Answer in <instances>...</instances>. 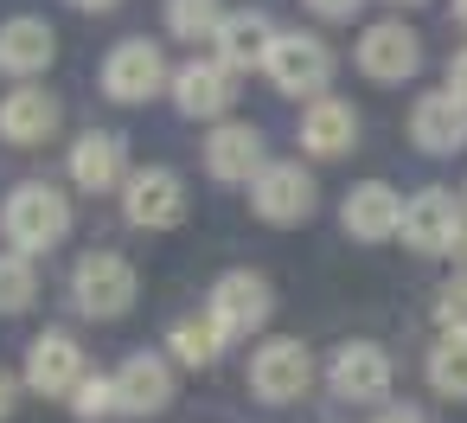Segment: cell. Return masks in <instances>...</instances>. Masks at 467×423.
<instances>
[{"label":"cell","mask_w":467,"mask_h":423,"mask_svg":"<svg viewBox=\"0 0 467 423\" xmlns=\"http://www.w3.org/2000/svg\"><path fill=\"white\" fill-rule=\"evenodd\" d=\"M39 301V270L20 250H0V314H26Z\"/></svg>","instance_id":"cell-25"},{"label":"cell","mask_w":467,"mask_h":423,"mask_svg":"<svg viewBox=\"0 0 467 423\" xmlns=\"http://www.w3.org/2000/svg\"><path fill=\"white\" fill-rule=\"evenodd\" d=\"M327 378H333V391H339L346 404H378V397L390 391V353L371 346V340H346V346L333 353Z\"/></svg>","instance_id":"cell-13"},{"label":"cell","mask_w":467,"mask_h":423,"mask_svg":"<svg viewBox=\"0 0 467 423\" xmlns=\"http://www.w3.org/2000/svg\"><path fill=\"white\" fill-rule=\"evenodd\" d=\"M224 26V0H167V33L173 39H212Z\"/></svg>","instance_id":"cell-26"},{"label":"cell","mask_w":467,"mask_h":423,"mask_svg":"<svg viewBox=\"0 0 467 423\" xmlns=\"http://www.w3.org/2000/svg\"><path fill=\"white\" fill-rule=\"evenodd\" d=\"M0 231L14 238L20 257H39L58 238H71V199L58 186H46V180H26V186L7 193V206H0Z\"/></svg>","instance_id":"cell-1"},{"label":"cell","mask_w":467,"mask_h":423,"mask_svg":"<svg viewBox=\"0 0 467 423\" xmlns=\"http://www.w3.org/2000/svg\"><path fill=\"white\" fill-rule=\"evenodd\" d=\"M269 308H275V295H269V282L256 276V270H231V276H218V289H212V321H218V333L224 340H250L263 321H269Z\"/></svg>","instance_id":"cell-10"},{"label":"cell","mask_w":467,"mask_h":423,"mask_svg":"<svg viewBox=\"0 0 467 423\" xmlns=\"http://www.w3.org/2000/svg\"><path fill=\"white\" fill-rule=\"evenodd\" d=\"M84 372H90V365H84V346H78V340H71L65 327L39 333V340H33V353H26V391H46V397H71Z\"/></svg>","instance_id":"cell-12"},{"label":"cell","mask_w":467,"mask_h":423,"mask_svg":"<svg viewBox=\"0 0 467 423\" xmlns=\"http://www.w3.org/2000/svg\"><path fill=\"white\" fill-rule=\"evenodd\" d=\"M269 46H275V20H269L263 7H237V14H224V26L212 33L218 65H231L237 78H244V71H256V65L269 58Z\"/></svg>","instance_id":"cell-17"},{"label":"cell","mask_w":467,"mask_h":423,"mask_svg":"<svg viewBox=\"0 0 467 423\" xmlns=\"http://www.w3.org/2000/svg\"><path fill=\"white\" fill-rule=\"evenodd\" d=\"M173 84V71H167V52L154 46V39H122V46H109V58H103V97L109 103H148V97H161Z\"/></svg>","instance_id":"cell-4"},{"label":"cell","mask_w":467,"mask_h":423,"mask_svg":"<svg viewBox=\"0 0 467 423\" xmlns=\"http://www.w3.org/2000/svg\"><path fill=\"white\" fill-rule=\"evenodd\" d=\"M263 71H269V84H275L282 97H307V103H314V97H327V84H333V52H327V39H314V33H275Z\"/></svg>","instance_id":"cell-2"},{"label":"cell","mask_w":467,"mask_h":423,"mask_svg":"<svg viewBox=\"0 0 467 423\" xmlns=\"http://www.w3.org/2000/svg\"><path fill=\"white\" fill-rule=\"evenodd\" d=\"M435 327H441V333H467V276L435 295Z\"/></svg>","instance_id":"cell-28"},{"label":"cell","mask_w":467,"mask_h":423,"mask_svg":"<svg viewBox=\"0 0 467 423\" xmlns=\"http://www.w3.org/2000/svg\"><path fill=\"white\" fill-rule=\"evenodd\" d=\"M390 7H422V0H390Z\"/></svg>","instance_id":"cell-36"},{"label":"cell","mask_w":467,"mask_h":423,"mask_svg":"<svg viewBox=\"0 0 467 423\" xmlns=\"http://www.w3.org/2000/svg\"><path fill=\"white\" fill-rule=\"evenodd\" d=\"M371 423H429V417H422L416 404H384V410H378Z\"/></svg>","instance_id":"cell-30"},{"label":"cell","mask_w":467,"mask_h":423,"mask_svg":"<svg viewBox=\"0 0 467 423\" xmlns=\"http://www.w3.org/2000/svg\"><path fill=\"white\" fill-rule=\"evenodd\" d=\"M448 90H454V97L467 103V46H461V52L448 58Z\"/></svg>","instance_id":"cell-31"},{"label":"cell","mask_w":467,"mask_h":423,"mask_svg":"<svg viewBox=\"0 0 467 423\" xmlns=\"http://www.w3.org/2000/svg\"><path fill=\"white\" fill-rule=\"evenodd\" d=\"M122 218L141 225V231H167L186 218V186L173 167H135L129 186H122Z\"/></svg>","instance_id":"cell-9"},{"label":"cell","mask_w":467,"mask_h":423,"mask_svg":"<svg viewBox=\"0 0 467 423\" xmlns=\"http://www.w3.org/2000/svg\"><path fill=\"white\" fill-rule=\"evenodd\" d=\"M71 186H84V193H122L129 186V148H122V135H109V129L78 135V148H71Z\"/></svg>","instance_id":"cell-18"},{"label":"cell","mask_w":467,"mask_h":423,"mask_svg":"<svg viewBox=\"0 0 467 423\" xmlns=\"http://www.w3.org/2000/svg\"><path fill=\"white\" fill-rule=\"evenodd\" d=\"M263 167H269V161H263V135H256L250 122H218V129L205 135V174H212V180L250 186Z\"/></svg>","instance_id":"cell-14"},{"label":"cell","mask_w":467,"mask_h":423,"mask_svg":"<svg viewBox=\"0 0 467 423\" xmlns=\"http://www.w3.org/2000/svg\"><path fill=\"white\" fill-rule=\"evenodd\" d=\"M429 385L441 397H467V333H441L429 346Z\"/></svg>","instance_id":"cell-24"},{"label":"cell","mask_w":467,"mask_h":423,"mask_svg":"<svg viewBox=\"0 0 467 423\" xmlns=\"http://www.w3.org/2000/svg\"><path fill=\"white\" fill-rule=\"evenodd\" d=\"M14 404H20V385H14V378H7V372H0V417H7V410H14Z\"/></svg>","instance_id":"cell-32"},{"label":"cell","mask_w":467,"mask_h":423,"mask_svg":"<svg viewBox=\"0 0 467 423\" xmlns=\"http://www.w3.org/2000/svg\"><path fill=\"white\" fill-rule=\"evenodd\" d=\"M339 218H346V231H352L358 244H384V238H397V225H403V199H397L384 180H365V186L346 193Z\"/></svg>","instance_id":"cell-21"},{"label":"cell","mask_w":467,"mask_h":423,"mask_svg":"<svg viewBox=\"0 0 467 423\" xmlns=\"http://www.w3.org/2000/svg\"><path fill=\"white\" fill-rule=\"evenodd\" d=\"M167 353H173L180 365H218V353H224V333H218V321H212V314H186V321H173V333H167Z\"/></svg>","instance_id":"cell-23"},{"label":"cell","mask_w":467,"mask_h":423,"mask_svg":"<svg viewBox=\"0 0 467 423\" xmlns=\"http://www.w3.org/2000/svg\"><path fill=\"white\" fill-rule=\"evenodd\" d=\"M358 7H365V0H307V14H314V20H352Z\"/></svg>","instance_id":"cell-29"},{"label":"cell","mask_w":467,"mask_h":423,"mask_svg":"<svg viewBox=\"0 0 467 423\" xmlns=\"http://www.w3.org/2000/svg\"><path fill=\"white\" fill-rule=\"evenodd\" d=\"M58 58V33H52V20H39V14H20V20H7L0 26V78H39L46 65Z\"/></svg>","instance_id":"cell-16"},{"label":"cell","mask_w":467,"mask_h":423,"mask_svg":"<svg viewBox=\"0 0 467 423\" xmlns=\"http://www.w3.org/2000/svg\"><path fill=\"white\" fill-rule=\"evenodd\" d=\"M410 135L422 154H461L467 148V103L454 90H429L410 110Z\"/></svg>","instance_id":"cell-19"},{"label":"cell","mask_w":467,"mask_h":423,"mask_svg":"<svg viewBox=\"0 0 467 423\" xmlns=\"http://www.w3.org/2000/svg\"><path fill=\"white\" fill-rule=\"evenodd\" d=\"M71 410H78L84 423L109 417V410H116V372H84L78 391H71Z\"/></svg>","instance_id":"cell-27"},{"label":"cell","mask_w":467,"mask_h":423,"mask_svg":"<svg viewBox=\"0 0 467 423\" xmlns=\"http://www.w3.org/2000/svg\"><path fill=\"white\" fill-rule=\"evenodd\" d=\"M454 20H461V26H467V0H454Z\"/></svg>","instance_id":"cell-34"},{"label":"cell","mask_w":467,"mask_h":423,"mask_svg":"<svg viewBox=\"0 0 467 423\" xmlns=\"http://www.w3.org/2000/svg\"><path fill=\"white\" fill-rule=\"evenodd\" d=\"M352 65H358L371 84H410V78L422 71V39H416L403 20H378V26L358 33Z\"/></svg>","instance_id":"cell-6"},{"label":"cell","mask_w":467,"mask_h":423,"mask_svg":"<svg viewBox=\"0 0 467 423\" xmlns=\"http://www.w3.org/2000/svg\"><path fill=\"white\" fill-rule=\"evenodd\" d=\"M71 7H84V14H109L116 0H71Z\"/></svg>","instance_id":"cell-33"},{"label":"cell","mask_w":467,"mask_h":423,"mask_svg":"<svg viewBox=\"0 0 467 423\" xmlns=\"http://www.w3.org/2000/svg\"><path fill=\"white\" fill-rule=\"evenodd\" d=\"M314 385V353L301 340H263L256 359H250V391L263 404H295L301 391Z\"/></svg>","instance_id":"cell-11"},{"label":"cell","mask_w":467,"mask_h":423,"mask_svg":"<svg viewBox=\"0 0 467 423\" xmlns=\"http://www.w3.org/2000/svg\"><path fill=\"white\" fill-rule=\"evenodd\" d=\"M461 206H467V193H461Z\"/></svg>","instance_id":"cell-37"},{"label":"cell","mask_w":467,"mask_h":423,"mask_svg":"<svg viewBox=\"0 0 467 423\" xmlns=\"http://www.w3.org/2000/svg\"><path fill=\"white\" fill-rule=\"evenodd\" d=\"M352 142H358V110L339 103V97H314L307 116H301V148L333 161V154H352Z\"/></svg>","instance_id":"cell-22"},{"label":"cell","mask_w":467,"mask_h":423,"mask_svg":"<svg viewBox=\"0 0 467 423\" xmlns=\"http://www.w3.org/2000/svg\"><path fill=\"white\" fill-rule=\"evenodd\" d=\"M65 122L58 97L39 90V84H14L7 97H0V135H7L14 148H33V142H52Z\"/></svg>","instance_id":"cell-15"},{"label":"cell","mask_w":467,"mask_h":423,"mask_svg":"<svg viewBox=\"0 0 467 423\" xmlns=\"http://www.w3.org/2000/svg\"><path fill=\"white\" fill-rule=\"evenodd\" d=\"M454 257H461V263H467V231H461V244H454Z\"/></svg>","instance_id":"cell-35"},{"label":"cell","mask_w":467,"mask_h":423,"mask_svg":"<svg viewBox=\"0 0 467 423\" xmlns=\"http://www.w3.org/2000/svg\"><path fill=\"white\" fill-rule=\"evenodd\" d=\"M71 301H78V314H90V321L129 314V308H135V263L116 257V250H90V257L71 270Z\"/></svg>","instance_id":"cell-3"},{"label":"cell","mask_w":467,"mask_h":423,"mask_svg":"<svg viewBox=\"0 0 467 423\" xmlns=\"http://www.w3.org/2000/svg\"><path fill=\"white\" fill-rule=\"evenodd\" d=\"M250 206H256L263 225H301V218L320 206V193H314V174H307L301 161H269V167L250 180Z\"/></svg>","instance_id":"cell-8"},{"label":"cell","mask_w":467,"mask_h":423,"mask_svg":"<svg viewBox=\"0 0 467 423\" xmlns=\"http://www.w3.org/2000/svg\"><path fill=\"white\" fill-rule=\"evenodd\" d=\"M167 90H173V110L192 116V122H224V116L237 110V71L218 65V58H192V65H180Z\"/></svg>","instance_id":"cell-7"},{"label":"cell","mask_w":467,"mask_h":423,"mask_svg":"<svg viewBox=\"0 0 467 423\" xmlns=\"http://www.w3.org/2000/svg\"><path fill=\"white\" fill-rule=\"evenodd\" d=\"M403 244L410 250H422V257H448L454 244H461V231H467V206L454 199V193H441V186H429V193H416V199H403Z\"/></svg>","instance_id":"cell-5"},{"label":"cell","mask_w":467,"mask_h":423,"mask_svg":"<svg viewBox=\"0 0 467 423\" xmlns=\"http://www.w3.org/2000/svg\"><path fill=\"white\" fill-rule=\"evenodd\" d=\"M167 404H173V372H167V359L135 353V359L116 365V410L154 417V410H167Z\"/></svg>","instance_id":"cell-20"}]
</instances>
